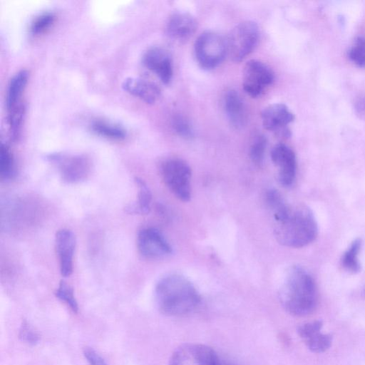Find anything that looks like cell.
<instances>
[{"mask_svg": "<svg viewBox=\"0 0 365 365\" xmlns=\"http://www.w3.org/2000/svg\"><path fill=\"white\" fill-rule=\"evenodd\" d=\"M272 214L274 237L282 245L303 247L317 237V223L312 211L307 205H290L286 202Z\"/></svg>", "mask_w": 365, "mask_h": 365, "instance_id": "cell-1", "label": "cell"}, {"mask_svg": "<svg viewBox=\"0 0 365 365\" xmlns=\"http://www.w3.org/2000/svg\"><path fill=\"white\" fill-rule=\"evenodd\" d=\"M155 297L160 311L170 317L190 314L200 303V296L193 284L178 274L162 277L155 286Z\"/></svg>", "mask_w": 365, "mask_h": 365, "instance_id": "cell-2", "label": "cell"}, {"mask_svg": "<svg viewBox=\"0 0 365 365\" xmlns=\"http://www.w3.org/2000/svg\"><path fill=\"white\" fill-rule=\"evenodd\" d=\"M283 308L294 316H306L316 308L318 293L312 277L304 268L294 265L287 270L279 293Z\"/></svg>", "mask_w": 365, "mask_h": 365, "instance_id": "cell-3", "label": "cell"}, {"mask_svg": "<svg viewBox=\"0 0 365 365\" xmlns=\"http://www.w3.org/2000/svg\"><path fill=\"white\" fill-rule=\"evenodd\" d=\"M162 179L170 192L179 200L187 202L191 197V169L180 158H170L160 165Z\"/></svg>", "mask_w": 365, "mask_h": 365, "instance_id": "cell-4", "label": "cell"}, {"mask_svg": "<svg viewBox=\"0 0 365 365\" xmlns=\"http://www.w3.org/2000/svg\"><path fill=\"white\" fill-rule=\"evenodd\" d=\"M194 52L201 68L213 69L223 61L227 54L226 40L216 32L205 31L197 38Z\"/></svg>", "mask_w": 365, "mask_h": 365, "instance_id": "cell-5", "label": "cell"}, {"mask_svg": "<svg viewBox=\"0 0 365 365\" xmlns=\"http://www.w3.org/2000/svg\"><path fill=\"white\" fill-rule=\"evenodd\" d=\"M259 36V27L255 22H240L232 29L226 40L228 56L234 61H241L253 51Z\"/></svg>", "mask_w": 365, "mask_h": 365, "instance_id": "cell-6", "label": "cell"}, {"mask_svg": "<svg viewBox=\"0 0 365 365\" xmlns=\"http://www.w3.org/2000/svg\"><path fill=\"white\" fill-rule=\"evenodd\" d=\"M48 160L56 166L61 179L67 183L81 182L88 178L91 171V161L85 155L57 153L50 154Z\"/></svg>", "mask_w": 365, "mask_h": 365, "instance_id": "cell-7", "label": "cell"}, {"mask_svg": "<svg viewBox=\"0 0 365 365\" xmlns=\"http://www.w3.org/2000/svg\"><path fill=\"white\" fill-rule=\"evenodd\" d=\"M168 365H220V357L207 345L188 343L177 348Z\"/></svg>", "mask_w": 365, "mask_h": 365, "instance_id": "cell-8", "label": "cell"}, {"mask_svg": "<svg viewBox=\"0 0 365 365\" xmlns=\"http://www.w3.org/2000/svg\"><path fill=\"white\" fill-rule=\"evenodd\" d=\"M274 81V73L267 64L258 60L247 61L244 67L242 86L251 97L260 96Z\"/></svg>", "mask_w": 365, "mask_h": 365, "instance_id": "cell-9", "label": "cell"}, {"mask_svg": "<svg viewBox=\"0 0 365 365\" xmlns=\"http://www.w3.org/2000/svg\"><path fill=\"white\" fill-rule=\"evenodd\" d=\"M137 247L140 254L149 259L164 258L173 252L163 234L153 227L144 228L138 232Z\"/></svg>", "mask_w": 365, "mask_h": 365, "instance_id": "cell-10", "label": "cell"}, {"mask_svg": "<svg viewBox=\"0 0 365 365\" xmlns=\"http://www.w3.org/2000/svg\"><path fill=\"white\" fill-rule=\"evenodd\" d=\"M262 125L266 130L288 138L290 130L287 125L294 119V114L283 103H273L263 109L261 113Z\"/></svg>", "mask_w": 365, "mask_h": 365, "instance_id": "cell-11", "label": "cell"}, {"mask_svg": "<svg viewBox=\"0 0 365 365\" xmlns=\"http://www.w3.org/2000/svg\"><path fill=\"white\" fill-rule=\"evenodd\" d=\"M271 159L277 168L278 180L284 187H289L294 181L297 160L294 152L287 145L279 143L271 151Z\"/></svg>", "mask_w": 365, "mask_h": 365, "instance_id": "cell-12", "label": "cell"}, {"mask_svg": "<svg viewBox=\"0 0 365 365\" xmlns=\"http://www.w3.org/2000/svg\"><path fill=\"white\" fill-rule=\"evenodd\" d=\"M76 240L74 233L68 229H61L56 233L55 247L63 277H69L73 269V255Z\"/></svg>", "mask_w": 365, "mask_h": 365, "instance_id": "cell-13", "label": "cell"}, {"mask_svg": "<svg viewBox=\"0 0 365 365\" xmlns=\"http://www.w3.org/2000/svg\"><path fill=\"white\" fill-rule=\"evenodd\" d=\"M143 63L163 83H170L173 74V61L167 50L158 46L149 48L143 56Z\"/></svg>", "mask_w": 365, "mask_h": 365, "instance_id": "cell-14", "label": "cell"}, {"mask_svg": "<svg viewBox=\"0 0 365 365\" xmlns=\"http://www.w3.org/2000/svg\"><path fill=\"white\" fill-rule=\"evenodd\" d=\"M322 323L316 320L299 326L297 332L307 348L315 353L327 351L331 344L332 337L321 332Z\"/></svg>", "mask_w": 365, "mask_h": 365, "instance_id": "cell-15", "label": "cell"}, {"mask_svg": "<svg viewBox=\"0 0 365 365\" xmlns=\"http://www.w3.org/2000/svg\"><path fill=\"white\" fill-rule=\"evenodd\" d=\"M197 22L189 13L177 11L168 19L166 31L168 35L177 41L188 39L195 32Z\"/></svg>", "mask_w": 365, "mask_h": 365, "instance_id": "cell-16", "label": "cell"}, {"mask_svg": "<svg viewBox=\"0 0 365 365\" xmlns=\"http://www.w3.org/2000/svg\"><path fill=\"white\" fill-rule=\"evenodd\" d=\"M224 109L230 123L236 129L242 128L246 124L247 113L245 104L240 93L235 90L226 92Z\"/></svg>", "mask_w": 365, "mask_h": 365, "instance_id": "cell-17", "label": "cell"}, {"mask_svg": "<svg viewBox=\"0 0 365 365\" xmlns=\"http://www.w3.org/2000/svg\"><path fill=\"white\" fill-rule=\"evenodd\" d=\"M122 87L126 92L149 104L154 103L160 96V90L154 82L140 78H127Z\"/></svg>", "mask_w": 365, "mask_h": 365, "instance_id": "cell-18", "label": "cell"}, {"mask_svg": "<svg viewBox=\"0 0 365 365\" xmlns=\"http://www.w3.org/2000/svg\"><path fill=\"white\" fill-rule=\"evenodd\" d=\"M29 73L26 70H21L11 78L6 95V107L9 111L21 101V97L28 81Z\"/></svg>", "mask_w": 365, "mask_h": 365, "instance_id": "cell-19", "label": "cell"}, {"mask_svg": "<svg viewBox=\"0 0 365 365\" xmlns=\"http://www.w3.org/2000/svg\"><path fill=\"white\" fill-rule=\"evenodd\" d=\"M135 182L138 190V200L135 203L129 205L126 207V210L128 213L132 214H148L152 200L151 191L146 182L141 178H135Z\"/></svg>", "mask_w": 365, "mask_h": 365, "instance_id": "cell-20", "label": "cell"}, {"mask_svg": "<svg viewBox=\"0 0 365 365\" xmlns=\"http://www.w3.org/2000/svg\"><path fill=\"white\" fill-rule=\"evenodd\" d=\"M361 246V240L356 239L343 253L341 258V265L346 271L354 274L361 270L359 255L360 253Z\"/></svg>", "mask_w": 365, "mask_h": 365, "instance_id": "cell-21", "label": "cell"}, {"mask_svg": "<svg viewBox=\"0 0 365 365\" xmlns=\"http://www.w3.org/2000/svg\"><path fill=\"white\" fill-rule=\"evenodd\" d=\"M91 127L95 133L108 139L120 140L126 136V132L121 126L104 120H93Z\"/></svg>", "mask_w": 365, "mask_h": 365, "instance_id": "cell-22", "label": "cell"}, {"mask_svg": "<svg viewBox=\"0 0 365 365\" xmlns=\"http://www.w3.org/2000/svg\"><path fill=\"white\" fill-rule=\"evenodd\" d=\"M15 173V163L9 147L2 143L0 147V175L1 179L6 180L12 178Z\"/></svg>", "mask_w": 365, "mask_h": 365, "instance_id": "cell-23", "label": "cell"}, {"mask_svg": "<svg viewBox=\"0 0 365 365\" xmlns=\"http://www.w3.org/2000/svg\"><path fill=\"white\" fill-rule=\"evenodd\" d=\"M24 106L21 102L9 110L8 121L11 136L16 139L19 135L24 115Z\"/></svg>", "mask_w": 365, "mask_h": 365, "instance_id": "cell-24", "label": "cell"}, {"mask_svg": "<svg viewBox=\"0 0 365 365\" xmlns=\"http://www.w3.org/2000/svg\"><path fill=\"white\" fill-rule=\"evenodd\" d=\"M56 16L52 12H44L34 18L30 26V31L33 35H38L45 32L54 23Z\"/></svg>", "mask_w": 365, "mask_h": 365, "instance_id": "cell-25", "label": "cell"}, {"mask_svg": "<svg viewBox=\"0 0 365 365\" xmlns=\"http://www.w3.org/2000/svg\"><path fill=\"white\" fill-rule=\"evenodd\" d=\"M267 145V138L262 135H256L250 147V157L256 165L262 163Z\"/></svg>", "mask_w": 365, "mask_h": 365, "instance_id": "cell-26", "label": "cell"}, {"mask_svg": "<svg viewBox=\"0 0 365 365\" xmlns=\"http://www.w3.org/2000/svg\"><path fill=\"white\" fill-rule=\"evenodd\" d=\"M172 127L179 136L185 139H191L195 136V131L190 122L181 115L174 116Z\"/></svg>", "mask_w": 365, "mask_h": 365, "instance_id": "cell-27", "label": "cell"}, {"mask_svg": "<svg viewBox=\"0 0 365 365\" xmlns=\"http://www.w3.org/2000/svg\"><path fill=\"white\" fill-rule=\"evenodd\" d=\"M55 294L58 299L63 301L68 306H69L74 312H78V307L74 297L73 290L65 281H61Z\"/></svg>", "mask_w": 365, "mask_h": 365, "instance_id": "cell-28", "label": "cell"}, {"mask_svg": "<svg viewBox=\"0 0 365 365\" xmlns=\"http://www.w3.org/2000/svg\"><path fill=\"white\" fill-rule=\"evenodd\" d=\"M350 60L356 66L365 68V38L358 37L349 51Z\"/></svg>", "mask_w": 365, "mask_h": 365, "instance_id": "cell-29", "label": "cell"}, {"mask_svg": "<svg viewBox=\"0 0 365 365\" xmlns=\"http://www.w3.org/2000/svg\"><path fill=\"white\" fill-rule=\"evenodd\" d=\"M19 336L22 340L29 344H35L38 340V335L26 322L21 325Z\"/></svg>", "mask_w": 365, "mask_h": 365, "instance_id": "cell-30", "label": "cell"}, {"mask_svg": "<svg viewBox=\"0 0 365 365\" xmlns=\"http://www.w3.org/2000/svg\"><path fill=\"white\" fill-rule=\"evenodd\" d=\"M83 354L90 365H107L103 359L91 348H85Z\"/></svg>", "mask_w": 365, "mask_h": 365, "instance_id": "cell-31", "label": "cell"}, {"mask_svg": "<svg viewBox=\"0 0 365 365\" xmlns=\"http://www.w3.org/2000/svg\"><path fill=\"white\" fill-rule=\"evenodd\" d=\"M362 294H363V296L365 297V287H364V288L362 290Z\"/></svg>", "mask_w": 365, "mask_h": 365, "instance_id": "cell-32", "label": "cell"}]
</instances>
